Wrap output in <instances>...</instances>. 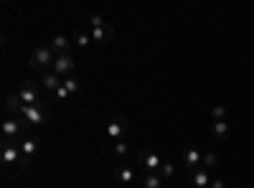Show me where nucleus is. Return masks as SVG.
<instances>
[{
    "instance_id": "obj_6",
    "label": "nucleus",
    "mask_w": 254,
    "mask_h": 188,
    "mask_svg": "<svg viewBox=\"0 0 254 188\" xmlns=\"http://www.w3.org/2000/svg\"><path fill=\"white\" fill-rule=\"evenodd\" d=\"M127 132V117L125 115H117V117H112L110 120V125H107V137L110 140H122V135Z\"/></svg>"
},
{
    "instance_id": "obj_5",
    "label": "nucleus",
    "mask_w": 254,
    "mask_h": 188,
    "mask_svg": "<svg viewBox=\"0 0 254 188\" xmlns=\"http://www.w3.org/2000/svg\"><path fill=\"white\" fill-rule=\"evenodd\" d=\"M38 148H41V140L38 137H23V142H20V155H23V160H20V168H28V163H31V158L38 153Z\"/></svg>"
},
{
    "instance_id": "obj_12",
    "label": "nucleus",
    "mask_w": 254,
    "mask_h": 188,
    "mask_svg": "<svg viewBox=\"0 0 254 188\" xmlns=\"http://www.w3.org/2000/svg\"><path fill=\"white\" fill-rule=\"evenodd\" d=\"M208 130H211V135H214L216 140H229V135H231V130H229V122H226V120H224V122L214 120Z\"/></svg>"
},
{
    "instance_id": "obj_2",
    "label": "nucleus",
    "mask_w": 254,
    "mask_h": 188,
    "mask_svg": "<svg viewBox=\"0 0 254 188\" xmlns=\"http://www.w3.org/2000/svg\"><path fill=\"white\" fill-rule=\"evenodd\" d=\"M0 160H3V165H20V160H23V155H20V142L15 140H3V148H0Z\"/></svg>"
},
{
    "instance_id": "obj_21",
    "label": "nucleus",
    "mask_w": 254,
    "mask_h": 188,
    "mask_svg": "<svg viewBox=\"0 0 254 188\" xmlns=\"http://www.w3.org/2000/svg\"><path fill=\"white\" fill-rule=\"evenodd\" d=\"M216 165H219V155L216 153H206L203 155V160H201V168H216Z\"/></svg>"
},
{
    "instance_id": "obj_28",
    "label": "nucleus",
    "mask_w": 254,
    "mask_h": 188,
    "mask_svg": "<svg viewBox=\"0 0 254 188\" xmlns=\"http://www.w3.org/2000/svg\"><path fill=\"white\" fill-rule=\"evenodd\" d=\"M226 188H239V186H226Z\"/></svg>"
},
{
    "instance_id": "obj_3",
    "label": "nucleus",
    "mask_w": 254,
    "mask_h": 188,
    "mask_svg": "<svg viewBox=\"0 0 254 188\" xmlns=\"http://www.w3.org/2000/svg\"><path fill=\"white\" fill-rule=\"evenodd\" d=\"M18 97L23 99V104H28V107H36V104H41V99H38V89H36V81H31V79L20 81Z\"/></svg>"
},
{
    "instance_id": "obj_18",
    "label": "nucleus",
    "mask_w": 254,
    "mask_h": 188,
    "mask_svg": "<svg viewBox=\"0 0 254 188\" xmlns=\"http://www.w3.org/2000/svg\"><path fill=\"white\" fill-rule=\"evenodd\" d=\"M142 188H163V178L158 173H145L142 176Z\"/></svg>"
},
{
    "instance_id": "obj_1",
    "label": "nucleus",
    "mask_w": 254,
    "mask_h": 188,
    "mask_svg": "<svg viewBox=\"0 0 254 188\" xmlns=\"http://www.w3.org/2000/svg\"><path fill=\"white\" fill-rule=\"evenodd\" d=\"M54 61H56V54H54L51 46H36L28 64L38 71H44V69H54Z\"/></svg>"
},
{
    "instance_id": "obj_4",
    "label": "nucleus",
    "mask_w": 254,
    "mask_h": 188,
    "mask_svg": "<svg viewBox=\"0 0 254 188\" xmlns=\"http://www.w3.org/2000/svg\"><path fill=\"white\" fill-rule=\"evenodd\" d=\"M76 69V59L71 56V54H61V56H56V61H54V74H59V76H71V71Z\"/></svg>"
},
{
    "instance_id": "obj_8",
    "label": "nucleus",
    "mask_w": 254,
    "mask_h": 188,
    "mask_svg": "<svg viewBox=\"0 0 254 188\" xmlns=\"http://www.w3.org/2000/svg\"><path fill=\"white\" fill-rule=\"evenodd\" d=\"M201 160H203V155H201V150L198 148H186V153H183V165H186V171L188 173H193L196 168H201Z\"/></svg>"
},
{
    "instance_id": "obj_24",
    "label": "nucleus",
    "mask_w": 254,
    "mask_h": 188,
    "mask_svg": "<svg viewBox=\"0 0 254 188\" xmlns=\"http://www.w3.org/2000/svg\"><path fill=\"white\" fill-rule=\"evenodd\" d=\"M211 115H214V120L224 122V120H226V107H221V104H219V107H214V110H211Z\"/></svg>"
},
{
    "instance_id": "obj_10",
    "label": "nucleus",
    "mask_w": 254,
    "mask_h": 188,
    "mask_svg": "<svg viewBox=\"0 0 254 188\" xmlns=\"http://www.w3.org/2000/svg\"><path fill=\"white\" fill-rule=\"evenodd\" d=\"M115 178H117V183H135V178H137V171L132 168V165H120V168L115 171Z\"/></svg>"
},
{
    "instance_id": "obj_11",
    "label": "nucleus",
    "mask_w": 254,
    "mask_h": 188,
    "mask_svg": "<svg viewBox=\"0 0 254 188\" xmlns=\"http://www.w3.org/2000/svg\"><path fill=\"white\" fill-rule=\"evenodd\" d=\"M20 135V122L15 117H8L3 122V140H15Z\"/></svg>"
},
{
    "instance_id": "obj_13",
    "label": "nucleus",
    "mask_w": 254,
    "mask_h": 188,
    "mask_svg": "<svg viewBox=\"0 0 254 188\" xmlns=\"http://www.w3.org/2000/svg\"><path fill=\"white\" fill-rule=\"evenodd\" d=\"M41 84H44V89H49V92H59L61 89V84H64V79L59 76V74H54V71H49V74H44V79H41Z\"/></svg>"
},
{
    "instance_id": "obj_25",
    "label": "nucleus",
    "mask_w": 254,
    "mask_h": 188,
    "mask_svg": "<svg viewBox=\"0 0 254 188\" xmlns=\"http://www.w3.org/2000/svg\"><path fill=\"white\" fill-rule=\"evenodd\" d=\"M89 23H92V28H99V26H107V23H104V18L97 13V15H92L89 18Z\"/></svg>"
},
{
    "instance_id": "obj_16",
    "label": "nucleus",
    "mask_w": 254,
    "mask_h": 188,
    "mask_svg": "<svg viewBox=\"0 0 254 188\" xmlns=\"http://www.w3.org/2000/svg\"><path fill=\"white\" fill-rule=\"evenodd\" d=\"M20 110H23V99L18 97V92L15 94H8L5 97V112L13 115V112H20Z\"/></svg>"
},
{
    "instance_id": "obj_15",
    "label": "nucleus",
    "mask_w": 254,
    "mask_h": 188,
    "mask_svg": "<svg viewBox=\"0 0 254 188\" xmlns=\"http://www.w3.org/2000/svg\"><path fill=\"white\" fill-rule=\"evenodd\" d=\"M110 38H112V28H110V26L92 28V41H94V44H107Z\"/></svg>"
},
{
    "instance_id": "obj_20",
    "label": "nucleus",
    "mask_w": 254,
    "mask_h": 188,
    "mask_svg": "<svg viewBox=\"0 0 254 188\" xmlns=\"http://www.w3.org/2000/svg\"><path fill=\"white\" fill-rule=\"evenodd\" d=\"M173 173H176V163L173 160H163V165H160V178L165 181V178H173Z\"/></svg>"
},
{
    "instance_id": "obj_27",
    "label": "nucleus",
    "mask_w": 254,
    "mask_h": 188,
    "mask_svg": "<svg viewBox=\"0 0 254 188\" xmlns=\"http://www.w3.org/2000/svg\"><path fill=\"white\" fill-rule=\"evenodd\" d=\"M56 97H59L61 102H66V99H69V89H66V87H64V84H61V89L56 92Z\"/></svg>"
},
{
    "instance_id": "obj_17",
    "label": "nucleus",
    "mask_w": 254,
    "mask_h": 188,
    "mask_svg": "<svg viewBox=\"0 0 254 188\" xmlns=\"http://www.w3.org/2000/svg\"><path fill=\"white\" fill-rule=\"evenodd\" d=\"M190 181H193L198 188H203V186H211V176H208V171H206V168H196L193 173H190Z\"/></svg>"
},
{
    "instance_id": "obj_19",
    "label": "nucleus",
    "mask_w": 254,
    "mask_h": 188,
    "mask_svg": "<svg viewBox=\"0 0 254 188\" xmlns=\"http://www.w3.org/2000/svg\"><path fill=\"white\" fill-rule=\"evenodd\" d=\"M112 153H115L120 160H125V158H127V153H130V145H127L125 140H117V142L112 145Z\"/></svg>"
},
{
    "instance_id": "obj_22",
    "label": "nucleus",
    "mask_w": 254,
    "mask_h": 188,
    "mask_svg": "<svg viewBox=\"0 0 254 188\" xmlns=\"http://www.w3.org/2000/svg\"><path fill=\"white\" fill-rule=\"evenodd\" d=\"M74 44H76L79 49H87V46L92 44V36H89V33H76V36H74Z\"/></svg>"
},
{
    "instance_id": "obj_23",
    "label": "nucleus",
    "mask_w": 254,
    "mask_h": 188,
    "mask_svg": "<svg viewBox=\"0 0 254 188\" xmlns=\"http://www.w3.org/2000/svg\"><path fill=\"white\" fill-rule=\"evenodd\" d=\"M64 87L69 89V94H74V92H79L81 87H79V81L74 79V76H69V79H64Z\"/></svg>"
},
{
    "instance_id": "obj_26",
    "label": "nucleus",
    "mask_w": 254,
    "mask_h": 188,
    "mask_svg": "<svg viewBox=\"0 0 254 188\" xmlns=\"http://www.w3.org/2000/svg\"><path fill=\"white\" fill-rule=\"evenodd\" d=\"M226 186H229V183H226L224 178H214V181H211V186H208V188H226Z\"/></svg>"
},
{
    "instance_id": "obj_14",
    "label": "nucleus",
    "mask_w": 254,
    "mask_h": 188,
    "mask_svg": "<svg viewBox=\"0 0 254 188\" xmlns=\"http://www.w3.org/2000/svg\"><path fill=\"white\" fill-rule=\"evenodd\" d=\"M49 46L54 49V54H56V56H61V54H69V46H71V41H69L66 36H54Z\"/></svg>"
},
{
    "instance_id": "obj_7",
    "label": "nucleus",
    "mask_w": 254,
    "mask_h": 188,
    "mask_svg": "<svg viewBox=\"0 0 254 188\" xmlns=\"http://www.w3.org/2000/svg\"><path fill=\"white\" fill-rule=\"evenodd\" d=\"M137 163H140V168L145 173H160V165H163V160H160L158 153H142L137 158Z\"/></svg>"
},
{
    "instance_id": "obj_9",
    "label": "nucleus",
    "mask_w": 254,
    "mask_h": 188,
    "mask_svg": "<svg viewBox=\"0 0 254 188\" xmlns=\"http://www.w3.org/2000/svg\"><path fill=\"white\" fill-rule=\"evenodd\" d=\"M20 115H23L26 122H31V125H44V122H46V112L41 110V104H36V107H28V104H23Z\"/></svg>"
}]
</instances>
